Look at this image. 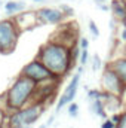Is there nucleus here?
I'll return each mask as SVG.
<instances>
[{"label": "nucleus", "mask_w": 126, "mask_h": 128, "mask_svg": "<svg viewBox=\"0 0 126 128\" xmlns=\"http://www.w3.org/2000/svg\"><path fill=\"white\" fill-rule=\"evenodd\" d=\"M36 58L60 79H63L73 68L71 58H70V48L52 40H49L48 43L39 48Z\"/></svg>", "instance_id": "obj_1"}, {"label": "nucleus", "mask_w": 126, "mask_h": 128, "mask_svg": "<svg viewBox=\"0 0 126 128\" xmlns=\"http://www.w3.org/2000/svg\"><path fill=\"white\" fill-rule=\"evenodd\" d=\"M36 86H37V84H34L33 80L19 74L12 82V85L7 88V91L4 92L7 113L21 110L25 106H28L30 103H33Z\"/></svg>", "instance_id": "obj_2"}, {"label": "nucleus", "mask_w": 126, "mask_h": 128, "mask_svg": "<svg viewBox=\"0 0 126 128\" xmlns=\"http://www.w3.org/2000/svg\"><path fill=\"white\" fill-rule=\"evenodd\" d=\"M45 113V103H30L21 110L7 113V127H19V125H34L40 116Z\"/></svg>", "instance_id": "obj_3"}, {"label": "nucleus", "mask_w": 126, "mask_h": 128, "mask_svg": "<svg viewBox=\"0 0 126 128\" xmlns=\"http://www.w3.org/2000/svg\"><path fill=\"white\" fill-rule=\"evenodd\" d=\"M21 32L13 18L0 21V54L9 55L16 49Z\"/></svg>", "instance_id": "obj_4"}, {"label": "nucleus", "mask_w": 126, "mask_h": 128, "mask_svg": "<svg viewBox=\"0 0 126 128\" xmlns=\"http://www.w3.org/2000/svg\"><path fill=\"white\" fill-rule=\"evenodd\" d=\"M19 74L27 78V79H30V80H33L34 84H42V82H46V80H51V79H60L52 72H49L48 67L43 66L37 58H34L30 63L25 64Z\"/></svg>", "instance_id": "obj_5"}, {"label": "nucleus", "mask_w": 126, "mask_h": 128, "mask_svg": "<svg viewBox=\"0 0 126 128\" xmlns=\"http://www.w3.org/2000/svg\"><path fill=\"white\" fill-rule=\"evenodd\" d=\"M101 90L104 92H108V94L119 96V97H123L126 92V86L120 80V78L107 64L104 66L102 74H101Z\"/></svg>", "instance_id": "obj_6"}, {"label": "nucleus", "mask_w": 126, "mask_h": 128, "mask_svg": "<svg viewBox=\"0 0 126 128\" xmlns=\"http://www.w3.org/2000/svg\"><path fill=\"white\" fill-rule=\"evenodd\" d=\"M37 15H39L40 26H46V24L60 26L67 18L64 15V12L61 9H58V8H42V9H37Z\"/></svg>", "instance_id": "obj_7"}, {"label": "nucleus", "mask_w": 126, "mask_h": 128, "mask_svg": "<svg viewBox=\"0 0 126 128\" xmlns=\"http://www.w3.org/2000/svg\"><path fill=\"white\" fill-rule=\"evenodd\" d=\"M19 32H30V30H34L37 26H40L39 22V15H37V10H24L18 15L13 16Z\"/></svg>", "instance_id": "obj_8"}, {"label": "nucleus", "mask_w": 126, "mask_h": 128, "mask_svg": "<svg viewBox=\"0 0 126 128\" xmlns=\"http://www.w3.org/2000/svg\"><path fill=\"white\" fill-rule=\"evenodd\" d=\"M83 72H85V67H83V66H80V67L77 68V72L73 74L71 80L68 82V85H67V88H65V91H64V96H65V98L68 100V103H73L74 97H76V94H77L79 84H80V79H82Z\"/></svg>", "instance_id": "obj_9"}, {"label": "nucleus", "mask_w": 126, "mask_h": 128, "mask_svg": "<svg viewBox=\"0 0 126 128\" xmlns=\"http://www.w3.org/2000/svg\"><path fill=\"white\" fill-rule=\"evenodd\" d=\"M107 66L114 70V73L120 78V80L123 82V85L126 86V57H120V58H114L110 60Z\"/></svg>", "instance_id": "obj_10"}, {"label": "nucleus", "mask_w": 126, "mask_h": 128, "mask_svg": "<svg viewBox=\"0 0 126 128\" xmlns=\"http://www.w3.org/2000/svg\"><path fill=\"white\" fill-rule=\"evenodd\" d=\"M101 100H102L104 107H105V110H107V112L116 113V112L122 107V97H119V96H113V94L104 92Z\"/></svg>", "instance_id": "obj_11"}, {"label": "nucleus", "mask_w": 126, "mask_h": 128, "mask_svg": "<svg viewBox=\"0 0 126 128\" xmlns=\"http://www.w3.org/2000/svg\"><path fill=\"white\" fill-rule=\"evenodd\" d=\"M24 9H25V3L22 2V0H9V2H6V4H4V12H6V15H9L10 18H13L15 15H18V14H21V12H24Z\"/></svg>", "instance_id": "obj_12"}, {"label": "nucleus", "mask_w": 126, "mask_h": 128, "mask_svg": "<svg viewBox=\"0 0 126 128\" xmlns=\"http://www.w3.org/2000/svg\"><path fill=\"white\" fill-rule=\"evenodd\" d=\"M89 109H91V112H92L94 115L99 116L102 121L108 119V112L105 110L102 100H92V101H91V106H89Z\"/></svg>", "instance_id": "obj_13"}, {"label": "nucleus", "mask_w": 126, "mask_h": 128, "mask_svg": "<svg viewBox=\"0 0 126 128\" xmlns=\"http://www.w3.org/2000/svg\"><path fill=\"white\" fill-rule=\"evenodd\" d=\"M110 10L113 12V16L117 20H122L126 15V6L122 3V0H111L110 2Z\"/></svg>", "instance_id": "obj_14"}, {"label": "nucleus", "mask_w": 126, "mask_h": 128, "mask_svg": "<svg viewBox=\"0 0 126 128\" xmlns=\"http://www.w3.org/2000/svg\"><path fill=\"white\" fill-rule=\"evenodd\" d=\"M67 113L71 116V118H76L77 115H79V104L77 103H70L68 106H67Z\"/></svg>", "instance_id": "obj_15"}, {"label": "nucleus", "mask_w": 126, "mask_h": 128, "mask_svg": "<svg viewBox=\"0 0 126 128\" xmlns=\"http://www.w3.org/2000/svg\"><path fill=\"white\" fill-rule=\"evenodd\" d=\"M102 94L104 91L102 90H89L88 91V98L92 101V100H101L102 98Z\"/></svg>", "instance_id": "obj_16"}, {"label": "nucleus", "mask_w": 126, "mask_h": 128, "mask_svg": "<svg viewBox=\"0 0 126 128\" xmlns=\"http://www.w3.org/2000/svg\"><path fill=\"white\" fill-rule=\"evenodd\" d=\"M88 27H89L91 34H92V39H98V37H99V28H98V26H96V22H95L94 20H91V21H89Z\"/></svg>", "instance_id": "obj_17"}, {"label": "nucleus", "mask_w": 126, "mask_h": 128, "mask_svg": "<svg viewBox=\"0 0 126 128\" xmlns=\"http://www.w3.org/2000/svg\"><path fill=\"white\" fill-rule=\"evenodd\" d=\"M91 63H92V70H94V72L101 70V67H102V61H101V58H99L98 54H94V57L91 58Z\"/></svg>", "instance_id": "obj_18"}, {"label": "nucleus", "mask_w": 126, "mask_h": 128, "mask_svg": "<svg viewBox=\"0 0 126 128\" xmlns=\"http://www.w3.org/2000/svg\"><path fill=\"white\" fill-rule=\"evenodd\" d=\"M89 58H91V57H89V51H88V49L82 51V52H80V57H79V64L85 67V66H86V63L89 61Z\"/></svg>", "instance_id": "obj_19"}, {"label": "nucleus", "mask_w": 126, "mask_h": 128, "mask_svg": "<svg viewBox=\"0 0 126 128\" xmlns=\"http://www.w3.org/2000/svg\"><path fill=\"white\" fill-rule=\"evenodd\" d=\"M0 128H9L7 127V113L0 109Z\"/></svg>", "instance_id": "obj_20"}, {"label": "nucleus", "mask_w": 126, "mask_h": 128, "mask_svg": "<svg viewBox=\"0 0 126 128\" xmlns=\"http://www.w3.org/2000/svg\"><path fill=\"white\" fill-rule=\"evenodd\" d=\"M77 45H79V48H80L82 51H85V49L89 48V39H86V37H80L79 42H77Z\"/></svg>", "instance_id": "obj_21"}, {"label": "nucleus", "mask_w": 126, "mask_h": 128, "mask_svg": "<svg viewBox=\"0 0 126 128\" xmlns=\"http://www.w3.org/2000/svg\"><path fill=\"white\" fill-rule=\"evenodd\" d=\"M116 128H126V109L120 112V122L116 125Z\"/></svg>", "instance_id": "obj_22"}, {"label": "nucleus", "mask_w": 126, "mask_h": 128, "mask_svg": "<svg viewBox=\"0 0 126 128\" xmlns=\"http://www.w3.org/2000/svg\"><path fill=\"white\" fill-rule=\"evenodd\" d=\"M60 9H61V10L64 12V15H65V16H71V15L74 14L73 8H71V6H68V4H63V6H61Z\"/></svg>", "instance_id": "obj_23"}, {"label": "nucleus", "mask_w": 126, "mask_h": 128, "mask_svg": "<svg viewBox=\"0 0 126 128\" xmlns=\"http://www.w3.org/2000/svg\"><path fill=\"white\" fill-rule=\"evenodd\" d=\"M108 119H110V121H111V122L114 124V127H116V125H117V124L120 122V112H116V113H111V115L108 116Z\"/></svg>", "instance_id": "obj_24"}, {"label": "nucleus", "mask_w": 126, "mask_h": 128, "mask_svg": "<svg viewBox=\"0 0 126 128\" xmlns=\"http://www.w3.org/2000/svg\"><path fill=\"white\" fill-rule=\"evenodd\" d=\"M101 128H116V127H114V124H113L110 119H105V121H102Z\"/></svg>", "instance_id": "obj_25"}, {"label": "nucleus", "mask_w": 126, "mask_h": 128, "mask_svg": "<svg viewBox=\"0 0 126 128\" xmlns=\"http://www.w3.org/2000/svg\"><path fill=\"white\" fill-rule=\"evenodd\" d=\"M101 10H104V12H107V10H110V4H107V3H101V4H96Z\"/></svg>", "instance_id": "obj_26"}, {"label": "nucleus", "mask_w": 126, "mask_h": 128, "mask_svg": "<svg viewBox=\"0 0 126 128\" xmlns=\"http://www.w3.org/2000/svg\"><path fill=\"white\" fill-rule=\"evenodd\" d=\"M120 39L125 42V45H126V28H125V27H123V28H122V32H120Z\"/></svg>", "instance_id": "obj_27"}, {"label": "nucleus", "mask_w": 126, "mask_h": 128, "mask_svg": "<svg viewBox=\"0 0 126 128\" xmlns=\"http://www.w3.org/2000/svg\"><path fill=\"white\" fill-rule=\"evenodd\" d=\"M54 121H55V113H54V115H52V116H51V118L48 119V122H46V125H48V127H49V125H52V124H54Z\"/></svg>", "instance_id": "obj_28"}, {"label": "nucleus", "mask_w": 126, "mask_h": 128, "mask_svg": "<svg viewBox=\"0 0 126 128\" xmlns=\"http://www.w3.org/2000/svg\"><path fill=\"white\" fill-rule=\"evenodd\" d=\"M120 22H122V26H123V27L126 28V15L123 16V18H122V20H120Z\"/></svg>", "instance_id": "obj_29"}, {"label": "nucleus", "mask_w": 126, "mask_h": 128, "mask_svg": "<svg viewBox=\"0 0 126 128\" xmlns=\"http://www.w3.org/2000/svg\"><path fill=\"white\" fill-rule=\"evenodd\" d=\"M107 2H108V0H95V3H96V4H101V3H107Z\"/></svg>", "instance_id": "obj_30"}, {"label": "nucleus", "mask_w": 126, "mask_h": 128, "mask_svg": "<svg viewBox=\"0 0 126 128\" xmlns=\"http://www.w3.org/2000/svg\"><path fill=\"white\" fill-rule=\"evenodd\" d=\"M13 128H31L30 125H19V127H13Z\"/></svg>", "instance_id": "obj_31"}, {"label": "nucleus", "mask_w": 126, "mask_h": 128, "mask_svg": "<svg viewBox=\"0 0 126 128\" xmlns=\"http://www.w3.org/2000/svg\"><path fill=\"white\" fill-rule=\"evenodd\" d=\"M33 3H43V2H45V0H31Z\"/></svg>", "instance_id": "obj_32"}, {"label": "nucleus", "mask_w": 126, "mask_h": 128, "mask_svg": "<svg viewBox=\"0 0 126 128\" xmlns=\"http://www.w3.org/2000/svg\"><path fill=\"white\" fill-rule=\"evenodd\" d=\"M39 128H48V125L45 124V125H40V127H39Z\"/></svg>", "instance_id": "obj_33"}, {"label": "nucleus", "mask_w": 126, "mask_h": 128, "mask_svg": "<svg viewBox=\"0 0 126 128\" xmlns=\"http://www.w3.org/2000/svg\"><path fill=\"white\" fill-rule=\"evenodd\" d=\"M125 57H126V49H125Z\"/></svg>", "instance_id": "obj_34"}, {"label": "nucleus", "mask_w": 126, "mask_h": 128, "mask_svg": "<svg viewBox=\"0 0 126 128\" xmlns=\"http://www.w3.org/2000/svg\"><path fill=\"white\" fill-rule=\"evenodd\" d=\"M125 49H126V45H125Z\"/></svg>", "instance_id": "obj_35"}]
</instances>
